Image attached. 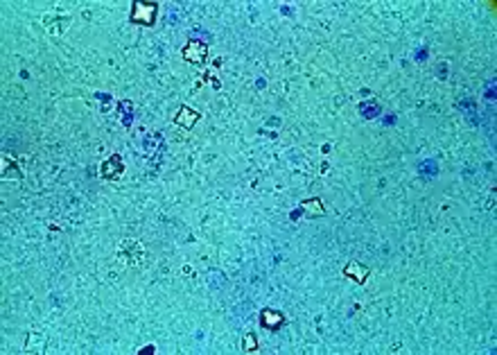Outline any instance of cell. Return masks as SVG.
<instances>
[{
  "label": "cell",
  "mask_w": 497,
  "mask_h": 355,
  "mask_svg": "<svg viewBox=\"0 0 497 355\" xmlns=\"http://www.w3.org/2000/svg\"><path fill=\"white\" fill-rule=\"evenodd\" d=\"M154 16H156V5H145V3H134V14L131 19L142 25H152Z\"/></svg>",
  "instance_id": "cell-1"
},
{
  "label": "cell",
  "mask_w": 497,
  "mask_h": 355,
  "mask_svg": "<svg viewBox=\"0 0 497 355\" xmlns=\"http://www.w3.org/2000/svg\"><path fill=\"white\" fill-rule=\"evenodd\" d=\"M183 57H186L188 61L201 64V61L206 59V45H204V43H199V41H192V43L183 50Z\"/></svg>",
  "instance_id": "cell-2"
},
{
  "label": "cell",
  "mask_w": 497,
  "mask_h": 355,
  "mask_svg": "<svg viewBox=\"0 0 497 355\" xmlns=\"http://www.w3.org/2000/svg\"><path fill=\"white\" fill-rule=\"evenodd\" d=\"M122 161H120V156H111L108 161L102 165V174L106 176V179H116L118 174H122Z\"/></svg>",
  "instance_id": "cell-3"
},
{
  "label": "cell",
  "mask_w": 497,
  "mask_h": 355,
  "mask_svg": "<svg viewBox=\"0 0 497 355\" xmlns=\"http://www.w3.org/2000/svg\"><path fill=\"white\" fill-rule=\"evenodd\" d=\"M260 319H262V326H269L271 330H276L278 326L283 324V314L281 312H271V310H262V314H260Z\"/></svg>",
  "instance_id": "cell-4"
},
{
  "label": "cell",
  "mask_w": 497,
  "mask_h": 355,
  "mask_svg": "<svg viewBox=\"0 0 497 355\" xmlns=\"http://www.w3.org/2000/svg\"><path fill=\"white\" fill-rule=\"evenodd\" d=\"M199 120V113H195V111H190L188 106H183L179 111V116H176V125H181V127H192Z\"/></svg>",
  "instance_id": "cell-5"
},
{
  "label": "cell",
  "mask_w": 497,
  "mask_h": 355,
  "mask_svg": "<svg viewBox=\"0 0 497 355\" xmlns=\"http://www.w3.org/2000/svg\"><path fill=\"white\" fill-rule=\"evenodd\" d=\"M346 274H348V276H353V278H357V283H364L366 276H369V269L362 267V265H355V262H351V265L346 267Z\"/></svg>",
  "instance_id": "cell-6"
},
{
  "label": "cell",
  "mask_w": 497,
  "mask_h": 355,
  "mask_svg": "<svg viewBox=\"0 0 497 355\" xmlns=\"http://www.w3.org/2000/svg\"><path fill=\"white\" fill-rule=\"evenodd\" d=\"M244 342H247V344H244V348H247V351H255V337L253 335H249Z\"/></svg>",
  "instance_id": "cell-7"
}]
</instances>
